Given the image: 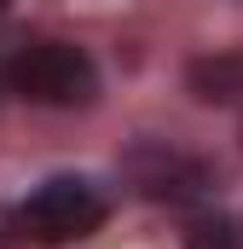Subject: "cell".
Wrapping results in <instances>:
<instances>
[{
	"label": "cell",
	"instance_id": "1",
	"mask_svg": "<svg viewBox=\"0 0 243 249\" xmlns=\"http://www.w3.org/2000/svg\"><path fill=\"white\" fill-rule=\"evenodd\" d=\"M6 87L17 99H29V105L75 110V105L99 99V64L87 58L81 47H69V41H29L6 64Z\"/></svg>",
	"mask_w": 243,
	"mask_h": 249
},
{
	"label": "cell",
	"instance_id": "2",
	"mask_svg": "<svg viewBox=\"0 0 243 249\" xmlns=\"http://www.w3.org/2000/svg\"><path fill=\"white\" fill-rule=\"evenodd\" d=\"M104 214H110V203H104V191L93 186V180H47V186H35L23 203H17V238H35V244H81V238H93L99 226H104Z\"/></svg>",
	"mask_w": 243,
	"mask_h": 249
},
{
	"label": "cell",
	"instance_id": "3",
	"mask_svg": "<svg viewBox=\"0 0 243 249\" xmlns=\"http://www.w3.org/2000/svg\"><path fill=\"white\" fill-rule=\"evenodd\" d=\"M191 93L203 105H220V110H243V47L238 53H214V58L191 64Z\"/></svg>",
	"mask_w": 243,
	"mask_h": 249
},
{
	"label": "cell",
	"instance_id": "4",
	"mask_svg": "<svg viewBox=\"0 0 243 249\" xmlns=\"http://www.w3.org/2000/svg\"><path fill=\"white\" fill-rule=\"evenodd\" d=\"M191 249H243V226H232V220H203V226H191Z\"/></svg>",
	"mask_w": 243,
	"mask_h": 249
},
{
	"label": "cell",
	"instance_id": "5",
	"mask_svg": "<svg viewBox=\"0 0 243 249\" xmlns=\"http://www.w3.org/2000/svg\"><path fill=\"white\" fill-rule=\"evenodd\" d=\"M17 244V220H12V214H0V249H12Z\"/></svg>",
	"mask_w": 243,
	"mask_h": 249
},
{
	"label": "cell",
	"instance_id": "6",
	"mask_svg": "<svg viewBox=\"0 0 243 249\" xmlns=\"http://www.w3.org/2000/svg\"><path fill=\"white\" fill-rule=\"evenodd\" d=\"M0 12H6V0H0Z\"/></svg>",
	"mask_w": 243,
	"mask_h": 249
}]
</instances>
